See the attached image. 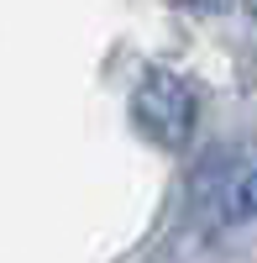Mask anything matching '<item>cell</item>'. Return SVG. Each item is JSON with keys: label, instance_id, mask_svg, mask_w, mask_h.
Segmentation results:
<instances>
[{"label": "cell", "instance_id": "cell-2", "mask_svg": "<svg viewBox=\"0 0 257 263\" xmlns=\"http://www.w3.org/2000/svg\"><path fill=\"white\" fill-rule=\"evenodd\" d=\"M242 200H247V211H257V174H252V179L242 184Z\"/></svg>", "mask_w": 257, "mask_h": 263}, {"label": "cell", "instance_id": "cell-1", "mask_svg": "<svg viewBox=\"0 0 257 263\" xmlns=\"http://www.w3.org/2000/svg\"><path fill=\"white\" fill-rule=\"evenodd\" d=\"M137 126L163 147H179L195 132V95L174 74H147L137 90Z\"/></svg>", "mask_w": 257, "mask_h": 263}, {"label": "cell", "instance_id": "cell-3", "mask_svg": "<svg viewBox=\"0 0 257 263\" xmlns=\"http://www.w3.org/2000/svg\"><path fill=\"white\" fill-rule=\"evenodd\" d=\"M247 11H252V16H257V0H247Z\"/></svg>", "mask_w": 257, "mask_h": 263}]
</instances>
